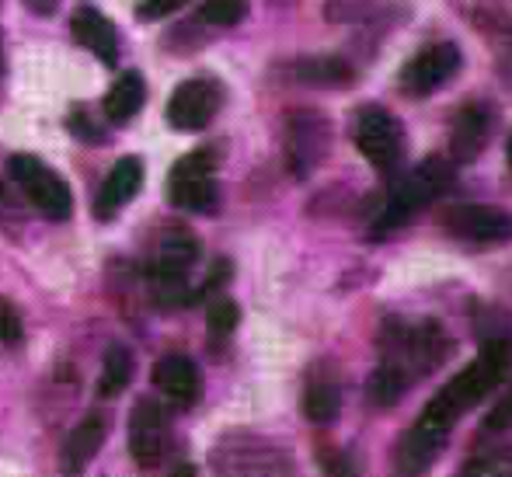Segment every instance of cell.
<instances>
[{
    "label": "cell",
    "instance_id": "6da1fadb",
    "mask_svg": "<svg viewBox=\"0 0 512 477\" xmlns=\"http://www.w3.org/2000/svg\"><path fill=\"white\" fill-rule=\"evenodd\" d=\"M509 370H512V338H488L478 356L425 404L422 415L415 418V425L398 439V446H394V467L401 474L425 471L446 446L453 422L464 411H471L474 404L485 401L495 387H502Z\"/></svg>",
    "mask_w": 512,
    "mask_h": 477
},
{
    "label": "cell",
    "instance_id": "7a4b0ae2",
    "mask_svg": "<svg viewBox=\"0 0 512 477\" xmlns=\"http://www.w3.org/2000/svg\"><path fill=\"white\" fill-rule=\"evenodd\" d=\"M450 182H453V168L443 161V157L422 161L408 178H401V182L391 189L384 209H380V216H377V223H373L370 237H387L391 230L405 227V223L415 220L429 202H436L439 195L450 189Z\"/></svg>",
    "mask_w": 512,
    "mask_h": 477
},
{
    "label": "cell",
    "instance_id": "3957f363",
    "mask_svg": "<svg viewBox=\"0 0 512 477\" xmlns=\"http://www.w3.org/2000/svg\"><path fill=\"white\" fill-rule=\"evenodd\" d=\"M203 258V244L192 230L171 227L157 244L154 265H150V283H154V300L161 307H182L192 303L189 276Z\"/></svg>",
    "mask_w": 512,
    "mask_h": 477
},
{
    "label": "cell",
    "instance_id": "277c9868",
    "mask_svg": "<svg viewBox=\"0 0 512 477\" xmlns=\"http://www.w3.org/2000/svg\"><path fill=\"white\" fill-rule=\"evenodd\" d=\"M352 140L380 175H391L405 157V129L384 105H363L352 115Z\"/></svg>",
    "mask_w": 512,
    "mask_h": 477
},
{
    "label": "cell",
    "instance_id": "5b68a950",
    "mask_svg": "<svg viewBox=\"0 0 512 477\" xmlns=\"http://www.w3.org/2000/svg\"><path fill=\"white\" fill-rule=\"evenodd\" d=\"M11 178L25 199L39 209L46 220H67L74 213V195H70V185L49 168L42 157L35 154H14L11 157Z\"/></svg>",
    "mask_w": 512,
    "mask_h": 477
},
{
    "label": "cell",
    "instance_id": "8992f818",
    "mask_svg": "<svg viewBox=\"0 0 512 477\" xmlns=\"http://www.w3.org/2000/svg\"><path fill=\"white\" fill-rule=\"evenodd\" d=\"M216 154L213 150H192L175 161L168 178V199L185 213H213L220 189H216Z\"/></svg>",
    "mask_w": 512,
    "mask_h": 477
},
{
    "label": "cell",
    "instance_id": "52a82bcc",
    "mask_svg": "<svg viewBox=\"0 0 512 477\" xmlns=\"http://www.w3.org/2000/svg\"><path fill=\"white\" fill-rule=\"evenodd\" d=\"M439 223L450 237L467 244H506L512 241V216L506 209L478 206V202H457L439 213Z\"/></svg>",
    "mask_w": 512,
    "mask_h": 477
},
{
    "label": "cell",
    "instance_id": "ba28073f",
    "mask_svg": "<svg viewBox=\"0 0 512 477\" xmlns=\"http://www.w3.org/2000/svg\"><path fill=\"white\" fill-rule=\"evenodd\" d=\"M223 105V91L213 77H192V81H182L168 98V126L178 129V133H199L209 122L216 119Z\"/></svg>",
    "mask_w": 512,
    "mask_h": 477
},
{
    "label": "cell",
    "instance_id": "9c48e42d",
    "mask_svg": "<svg viewBox=\"0 0 512 477\" xmlns=\"http://www.w3.org/2000/svg\"><path fill=\"white\" fill-rule=\"evenodd\" d=\"M460 70V49L453 42H436V46L418 49L401 70V88L411 98H425L436 88H443Z\"/></svg>",
    "mask_w": 512,
    "mask_h": 477
},
{
    "label": "cell",
    "instance_id": "30bf717a",
    "mask_svg": "<svg viewBox=\"0 0 512 477\" xmlns=\"http://www.w3.org/2000/svg\"><path fill=\"white\" fill-rule=\"evenodd\" d=\"M164 446H168V422H164V408L154 397H143L129 411V453L140 467H157L164 460Z\"/></svg>",
    "mask_w": 512,
    "mask_h": 477
},
{
    "label": "cell",
    "instance_id": "8fae6325",
    "mask_svg": "<svg viewBox=\"0 0 512 477\" xmlns=\"http://www.w3.org/2000/svg\"><path fill=\"white\" fill-rule=\"evenodd\" d=\"M328 154V122L314 112H297L286 126V157L300 178Z\"/></svg>",
    "mask_w": 512,
    "mask_h": 477
},
{
    "label": "cell",
    "instance_id": "7c38bea8",
    "mask_svg": "<svg viewBox=\"0 0 512 477\" xmlns=\"http://www.w3.org/2000/svg\"><path fill=\"white\" fill-rule=\"evenodd\" d=\"M143 185V164L140 157H122L112 171H108L105 185L98 189V199H95V216L98 220H112L115 213H122L129 199L140 192Z\"/></svg>",
    "mask_w": 512,
    "mask_h": 477
},
{
    "label": "cell",
    "instance_id": "4fadbf2b",
    "mask_svg": "<svg viewBox=\"0 0 512 477\" xmlns=\"http://www.w3.org/2000/svg\"><path fill=\"white\" fill-rule=\"evenodd\" d=\"M488 133H492V115H488L485 105H464L457 115H453L450 126V154L457 161H474V157L485 150Z\"/></svg>",
    "mask_w": 512,
    "mask_h": 477
},
{
    "label": "cell",
    "instance_id": "5bb4252c",
    "mask_svg": "<svg viewBox=\"0 0 512 477\" xmlns=\"http://www.w3.org/2000/svg\"><path fill=\"white\" fill-rule=\"evenodd\" d=\"M154 383L161 394H168L182 408H192L199 401V394H203V377H199L196 363L185 356H164L154 366Z\"/></svg>",
    "mask_w": 512,
    "mask_h": 477
},
{
    "label": "cell",
    "instance_id": "9a60e30c",
    "mask_svg": "<svg viewBox=\"0 0 512 477\" xmlns=\"http://www.w3.org/2000/svg\"><path fill=\"white\" fill-rule=\"evenodd\" d=\"M70 32H74L77 46L91 49L102 63L119 60V28L105 14H98L95 7H81L70 21Z\"/></svg>",
    "mask_w": 512,
    "mask_h": 477
},
{
    "label": "cell",
    "instance_id": "2e32d148",
    "mask_svg": "<svg viewBox=\"0 0 512 477\" xmlns=\"http://www.w3.org/2000/svg\"><path fill=\"white\" fill-rule=\"evenodd\" d=\"M143 101H147V84H143L140 74L126 70V74L108 88L102 108H105L108 122H129L143 108Z\"/></svg>",
    "mask_w": 512,
    "mask_h": 477
},
{
    "label": "cell",
    "instance_id": "e0dca14e",
    "mask_svg": "<svg viewBox=\"0 0 512 477\" xmlns=\"http://www.w3.org/2000/svg\"><path fill=\"white\" fill-rule=\"evenodd\" d=\"M105 443V418L102 415H88L74 432L67 436V471H81L95 460V453Z\"/></svg>",
    "mask_w": 512,
    "mask_h": 477
},
{
    "label": "cell",
    "instance_id": "ac0fdd59",
    "mask_svg": "<svg viewBox=\"0 0 512 477\" xmlns=\"http://www.w3.org/2000/svg\"><path fill=\"white\" fill-rule=\"evenodd\" d=\"M342 411V390L331 377H317L304 390V415L317 425H331Z\"/></svg>",
    "mask_w": 512,
    "mask_h": 477
},
{
    "label": "cell",
    "instance_id": "d6986e66",
    "mask_svg": "<svg viewBox=\"0 0 512 477\" xmlns=\"http://www.w3.org/2000/svg\"><path fill=\"white\" fill-rule=\"evenodd\" d=\"M129 380H133V356H129V349H122V345H112V349L105 352L98 394H102V397L122 394V390L129 387Z\"/></svg>",
    "mask_w": 512,
    "mask_h": 477
},
{
    "label": "cell",
    "instance_id": "ffe728a7",
    "mask_svg": "<svg viewBox=\"0 0 512 477\" xmlns=\"http://www.w3.org/2000/svg\"><path fill=\"white\" fill-rule=\"evenodd\" d=\"M297 74L304 77V81H321V84H342L352 77L349 63L335 60V56H328V60H300L297 63Z\"/></svg>",
    "mask_w": 512,
    "mask_h": 477
},
{
    "label": "cell",
    "instance_id": "44dd1931",
    "mask_svg": "<svg viewBox=\"0 0 512 477\" xmlns=\"http://www.w3.org/2000/svg\"><path fill=\"white\" fill-rule=\"evenodd\" d=\"M237 321H241V307L234 300H227V296H216L206 307V328L213 338H227L237 328Z\"/></svg>",
    "mask_w": 512,
    "mask_h": 477
},
{
    "label": "cell",
    "instance_id": "7402d4cb",
    "mask_svg": "<svg viewBox=\"0 0 512 477\" xmlns=\"http://www.w3.org/2000/svg\"><path fill=\"white\" fill-rule=\"evenodd\" d=\"M199 14H203L206 25L230 28V25H237V21H244V14H248V0H206Z\"/></svg>",
    "mask_w": 512,
    "mask_h": 477
},
{
    "label": "cell",
    "instance_id": "603a6c76",
    "mask_svg": "<svg viewBox=\"0 0 512 477\" xmlns=\"http://www.w3.org/2000/svg\"><path fill=\"white\" fill-rule=\"evenodd\" d=\"M21 335H25V324H21L18 307L0 296V345H18Z\"/></svg>",
    "mask_w": 512,
    "mask_h": 477
},
{
    "label": "cell",
    "instance_id": "cb8c5ba5",
    "mask_svg": "<svg viewBox=\"0 0 512 477\" xmlns=\"http://www.w3.org/2000/svg\"><path fill=\"white\" fill-rule=\"evenodd\" d=\"M182 4H189V0H143V4L136 7V18H140V21L168 18V14H171V11H178Z\"/></svg>",
    "mask_w": 512,
    "mask_h": 477
},
{
    "label": "cell",
    "instance_id": "d4e9b609",
    "mask_svg": "<svg viewBox=\"0 0 512 477\" xmlns=\"http://www.w3.org/2000/svg\"><path fill=\"white\" fill-rule=\"evenodd\" d=\"M464 471L467 474H512V460H495V457L474 460V464H467Z\"/></svg>",
    "mask_w": 512,
    "mask_h": 477
},
{
    "label": "cell",
    "instance_id": "484cf974",
    "mask_svg": "<svg viewBox=\"0 0 512 477\" xmlns=\"http://www.w3.org/2000/svg\"><path fill=\"white\" fill-rule=\"evenodd\" d=\"M512 422V394L509 397H502V404L499 408L492 411V415H488V429H506V425Z\"/></svg>",
    "mask_w": 512,
    "mask_h": 477
},
{
    "label": "cell",
    "instance_id": "4316f807",
    "mask_svg": "<svg viewBox=\"0 0 512 477\" xmlns=\"http://www.w3.org/2000/svg\"><path fill=\"white\" fill-rule=\"evenodd\" d=\"M0 213H4V216H18V209H14V192L7 189L4 182H0Z\"/></svg>",
    "mask_w": 512,
    "mask_h": 477
},
{
    "label": "cell",
    "instance_id": "83f0119b",
    "mask_svg": "<svg viewBox=\"0 0 512 477\" xmlns=\"http://www.w3.org/2000/svg\"><path fill=\"white\" fill-rule=\"evenodd\" d=\"M28 4V11H35V14H53V7L60 4V0H25Z\"/></svg>",
    "mask_w": 512,
    "mask_h": 477
},
{
    "label": "cell",
    "instance_id": "f1b7e54d",
    "mask_svg": "<svg viewBox=\"0 0 512 477\" xmlns=\"http://www.w3.org/2000/svg\"><path fill=\"white\" fill-rule=\"evenodd\" d=\"M0 70H4V49H0Z\"/></svg>",
    "mask_w": 512,
    "mask_h": 477
},
{
    "label": "cell",
    "instance_id": "f546056e",
    "mask_svg": "<svg viewBox=\"0 0 512 477\" xmlns=\"http://www.w3.org/2000/svg\"><path fill=\"white\" fill-rule=\"evenodd\" d=\"M509 161H512V140H509Z\"/></svg>",
    "mask_w": 512,
    "mask_h": 477
}]
</instances>
